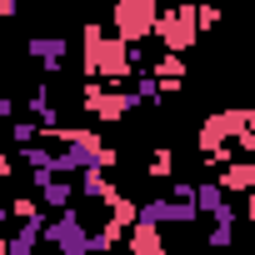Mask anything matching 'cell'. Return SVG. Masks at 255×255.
Wrapping results in <instances>:
<instances>
[{
  "label": "cell",
  "instance_id": "cell-1",
  "mask_svg": "<svg viewBox=\"0 0 255 255\" xmlns=\"http://www.w3.org/2000/svg\"><path fill=\"white\" fill-rule=\"evenodd\" d=\"M80 65L90 80H110V85H125L135 75V55L120 35H105V25H85V50H80Z\"/></svg>",
  "mask_w": 255,
  "mask_h": 255
},
{
  "label": "cell",
  "instance_id": "cell-2",
  "mask_svg": "<svg viewBox=\"0 0 255 255\" xmlns=\"http://www.w3.org/2000/svg\"><path fill=\"white\" fill-rule=\"evenodd\" d=\"M245 120H250V110H215V115L200 125V155L215 160V165L235 160V155H240L235 140H240V130H245Z\"/></svg>",
  "mask_w": 255,
  "mask_h": 255
},
{
  "label": "cell",
  "instance_id": "cell-3",
  "mask_svg": "<svg viewBox=\"0 0 255 255\" xmlns=\"http://www.w3.org/2000/svg\"><path fill=\"white\" fill-rule=\"evenodd\" d=\"M165 50L185 55L195 40H200V25H195V0H170V10H155V35Z\"/></svg>",
  "mask_w": 255,
  "mask_h": 255
},
{
  "label": "cell",
  "instance_id": "cell-4",
  "mask_svg": "<svg viewBox=\"0 0 255 255\" xmlns=\"http://www.w3.org/2000/svg\"><path fill=\"white\" fill-rule=\"evenodd\" d=\"M40 240H45V245H55L60 255H90V225L80 220V210H75V200H70L65 210H55V215L45 220V230H40Z\"/></svg>",
  "mask_w": 255,
  "mask_h": 255
},
{
  "label": "cell",
  "instance_id": "cell-5",
  "mask_svg": "<svg viewBox=\"0 0 255 255\" xmlns=\"http://www.w3.org/2000/svg\"><path fill=\"white\" fill-rule=\"evenodd\" d=\"M155 0H115L110 5V35H120L125 45H140V40H150L155 35Z\"/></svg>",
  "mask_w": 255,
  "mask_h": 255
},
{
  "label": "cell",
  "instance_id": "cell-6",
  "mask_svg": "<svg viewBox=\"0 0 255 255\" xmlns=\"http://www.w3.org/2000/svg\"><path fill=\"white\" fill-rule=\"evenodd\" d=\"M80 105L95 115V120H105V125H115V120H125L130 110H140V100H135V90H105L100 80H90L85 85V95H80Z\"/></svg>",
  "mask_w": 255,
  "mask_h": 255
},
{
  "label": "cell",
  "instance_id": "cell-7",
  "mask_svg": "<svg viewBox=\"0 0 255 255\" xmlns=\"http://www.w3.org/2000/svg\"><path fill=\"white\" fill-rule=\"evenodd\" d=\"M25 55H30V60L40 65V75L50 80V75L65 65V55H70V40H65V35H30V40H25Z\"/></svg>",
  "mask_w": 255,
  "mask_h": 255
},
{
  "label": "cell",
  "instance_id": "cell-8",
  "mask_svg": "<svg viewBox=\"0 0 255 255\" xmlns=\"http://www.w3.org/2000/svg\"><path fill=\"white\" fill-rule=\"evenodd\" d=\"M45 220H50L45 210L25 215V220H20V225H15V230L5 235V255H30V250L40 245V230H45Z\"/></svg>",
  "mask_w": 255,
  "mask_h": 255
},
{
  "label": "cell",
  "instance_id": "cell-9",
  "mask_svg": "<svg viewBox=\"0 0 255 255\" xmlns=\"http://www.w3.org/2000/svg\"><path fill=\"white\" fill-rule=\"evenodd\" d=\"M75 195H85V200H95V205H110L120 190L110 185V175H105L100 165H85V170L75 175Z\"/></svg>",
  "mask_w": 255,
  "mask_h": 255
},
{
  "label": "cell",
  "instance_id": "cell-10",
  "mask_svg": "<svg viewBox=\"0 0 255 255\" xmlns=\"http://www.w3.org/2000/svg\"><path fill=\"white\" fill-rule=\"evenodd\" d=\"M220 190H230V195H245V190H255V160H250V155H235V160H225V165H220Z\"/></svg>",
  "mask_w": 255,
  "mask_h": 255
},
{
  "label": "cell",
  "instance_id": "cell-11",
  "mask_svg": "<svg viewBox=\"0 0 255 255\" xmlns=\"http://www.w3.org/2000/svg\"><path fill=\"white\" fill-rule=\"evenodd\" d=\"M125 245H130V255H170L160 225H145V220H135L130 230H125Z\"/></svg>",
  "mask_w": 255,
  "mask_h": 255
},
{
  "label": "cell",
  "instance_id": "cell-12",
  "mask_svg": "<svg viewBox=\"0 0 255 255\" xmlns=\"http://www.w3.org/2000/svg\"><path fill=\"white\" fill-rule=\"evenodd\" d=\"M25 110H30V120L55 125V115H60V110H55V100H50V80H45V75H40V80H35V90L25 95Z\"/></svg>",
  "mask_w": 255,
  "mask_h": 255
},
{
  "label": "cell",
  "instance_id": "cell-13",
  "mask_svg": "<svg viewBox=\"0 0 255 255\" xmlns=\"http://www.w3.org/2000/svg\"><path fill=\"white\" fill-rule=\"evenodd\" d=\"M145 70H150L155 80H185V55H175V50H165V55H160V60H150Z\"/></svg>",
  "mask_w": 255,
  "mask_h": 255
},
{
  "label": "cell",
  "instance_id": "cell-14",
  "mask_svg": "<svg viewBox=\"0 0 255 255\" xmlns=\"http://www.w3.org/2000/svg\"><path fill=\"white\" fill-rule=\"evenodd\" d=\"M130 80H135L130 90H135V100H140V105H160V100H165V95H160V80H155L150 70H135Z\"/></svg>",
  "mask_w": 255,
  "mask_h": 255
},
{
  "label": "cell",
  "instance_id": "cell-15",
  "mask_svg": "<svg viewBox=\"0 0 255 255\" xmlns=\"http://www.w3.org/2000/svg\"><path fill=\"white\" fill-rule=\"evenodd\" d=\"M225 200H230V195L220 190V180H200V185H195V210H200V215H210V210L225 205Z\"/></svg>",
  "mask_w": 255,
  "mask_h": 255
},
{
  "label": "cell",
  "instance_id": "cell-16",
  "mask_svg": "<svg viewBox=\"0 0 255 255\" xmlns=\"http://www.w3.org/2000/svg\"><path fill=\"white\" fill-rule=\"evenodd\" d=\"M20 160H25L30 170H50V160H55V150H45V140H30V145L20 150Z\"/></svg>",
  "mask_w": 255,
  "mask_h": 255
},
{
  "label": "cell",
  "instance_id": "cell-17",
  "mask_svg": "<svg viewBox=\"0 0 255 255\" xmlns=\"http://www.w3.org/2000/svg\"><path fill=\"white\" fill-rule=\"evenodd\" d=\"M10 140H15V145L40 140V120H10Z\"/></svg>",
  "mask_w": 255,
  "mask_h": 255
},
{
  "label": "cell",
  "instance_id": "cell-18",
  "mask_svg": "<svg viewBox=\"0 0 255 255\" xmlns=\"http://www.w3.org/2000/svg\"><path fill=\"white\" fill-rule=\"evenodd\" d=\"M145 170H150V175H155V180H170V170H175V155H170V150H155V155H150V165H145Z\"/></svg>",
  "mask_w": 255,
  "mask_h": 255
},
{
  "label": "cell",
  "instance_id": "cell-19",
  "mask_svg": "<svg viewBox=\"0 0 255 255\" xmlns=\"http://www.w3.org/2000/svg\"><path fill=\"white\" fill-rule=\"evenodd\" d=\"M195 25H200V30H215V25H220V10H215V5H195Z\"/></svg>",
  "mask_w": 255,
  "mask_h": 255
},
{
  "label": "cell",
  "instance_id": "cell-20",
  "mask_svg": "<svg viewBox=\"0 0 255 255\" xmlns=\"http://www.w3.org/2000/svg\"><path fill=\"white\" fill-rule=\"evenodd\" d=\"M35 210H40V205H35L30 195H15V200H10V220H25V215H35Z\"/></svg>",
  "mask_w": 255,
  "mask_h": 255
},
{
  "label": "cell",
  "instance_id": "cell-21",
  "mask_svg": "<svg viewBox=\"0 0 255 255\" xmlns=\"http://www.w3.org/2000/svg\"><path fill=\"white\" fill-rule=\"evenodd\" d=\"M165 195H175V200H195V185H185V180H170V185H165Z\"/></svg>",
  "mask_w": 255,
  "mask_h": 255
},
{
  "label": "cell",
  "instance_id": "cell-22",
  "mask_svg": "<svg viewBox=\"0 0 255 255\" xmlns=\"http://www.w3.org/2000/svg\"><path fill=\"white\" fill-rule=\"evenodd\" d=\"M10 115H15V100H10L5 90H0V120H10Z\"/></svg>",
  "mask_w": 255,
  "mask_h": 255
},
{
  "label": "cell",
  "instance_id": "cell-23",
  "mask_svg": "<svg viewBox=\"0 0 255 255\" xmlns=\"http://www.w3.org/2000/svg\"><path fill=\"white\" fill-rule=\"evenodd\" d=\"M15 10H20V0H0V20H10Z\"/></svg>",
  "mask_w": 255,
  "mask_h": 255
},
{
  "label": "cell",
  "instance_id": "cell-24",
  "mask_svg": "<svg viewBox=\"0 0 255 255\" xmlns=\"http://www.w3.org/2000/svg\"><path fill=\"white\" fill-rule=\"evenodd\" d=\"M10 175H15V165H10L5 155H0V180H10Z\"/></svg>",
  "mask_w": 255,
  "mask_h": 255
},
{
  "label": "cell",
  "instance_id": "cell-25",
  "mask_svg": "<svg viewBox=\"0 0 255 255\" xmlns=\"http://www.w3.org/2000/svg\"><path fill=\"white\" fill-rule=\"evenodd\" d=\"M245 195H250V200H245V215L255 220V190H245Z\"/></svg>",
  "mask_w": 255,
  "mask_h": 255
},
{
  "label": "cell",
  "instance_id": "cell-26",
  "mask_svg": "<svg viewBox=\"0 0 255 255\" xmlns=\"http://www.w3.org/2000/svg\"><path fill=\"white\" fill-rule=\"evenodd\" d=\"M5 220H10V205H5V200H0V225H5Z\"/></svg>",
  "mask_w": 255,
  "mask_h": 255
},
{
  "label": "cell",
  "instance_id": "cell-27",
  "mask_svg": "<svg viewBox=\"0 0 255 255\" xmlns=\"http://www.w3.org/2000/svg\"><path fill=\"white\" fill-rule=\"evenodd\" d=\"M0 255H5V235H0Z\"/></svg>",
  "mask_w": 255,
  "mask_h": 255
},
{
  "label": "cell",
  "instance_id": "cell-28",
  "mask_svg": "<svg viewBox=\"0 0 255 255\" xmlns=\"http://www.w3.org/2000/svg\"><path fill=\"white\" fill-rule=\"evenodd\" d=\"M155 5H160V0H155Z\"/></svg>",
  "mask_w": 255,
  "mask_h": 255
}]
</instances>
